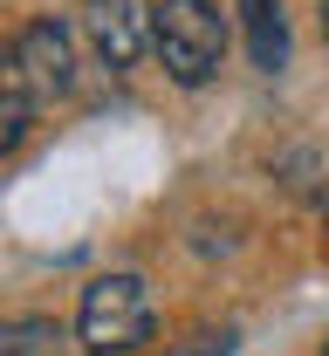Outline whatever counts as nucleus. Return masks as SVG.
<instances>
[{"mask_svg":"<svg viewBox=\"0 0 329 356\" xmlns=\"http://www.w3.org/2000/svg\"><path fill=\"white\" fill-rule=\"evenodd\" d=\"M83 28L110 69H138L151 48V0H83Z\"/></svg>","mask_w":329,"mask_h":356,"instance_id":"3","label":"nucleus"},{"mask_svg":"<svg viewBox=\"0 0 329 356\" xmlns=\"http://www.w3.org/2000/svg\"><path fill=\"white\" fill-rule=\"evenodd\" d=\"M151 48L179 89H206L227 62V21L213 0H158L151 7Z\"/></svg>","mask_w":329,"mask_h":356,"instance_id":"1","label":"nucleus"},{"mask_svg":"<svg viewBox=\"0 0 329 356\" xmlns=\"http://www.w3.org/2000/svg\"><path fill=\"white\" fill-rule=\"evenodd\" d=\"M323 356H329V343H323Z\"/></svg>","mask_w":329,"mask_h":356,"instance_id":"11","label":"nucleus"},{"mask_svg":"<svg viewBox=\"0 0 329 356\" xmlns=\"http://www.w3.org/2000/svg\"><path fill=\"white\" fill-rule=\"evenodd\" d=\"M316 14H323V42H329V0H323V7H316Z\"/></svg>","mask_w":329,"mask_h":356,"instance_id":"9","label":"nucleus"},{"mask_svg":"<svg viewBox=\"0 0 329 356\" xmlns=\"http://www.w3.org/2000/svg\"><path fill=\"white\" fill-rule=\"evenodd\" d=\"M28 131H35V96H28V89H0V158L21 151Z\"/></svg>","mask_w":329,"mask_h":356,"instance_id":"6","label":"nucleus"},{"mask_svg":"<svg viewBox=\"0 0 329 356\" xmlns=\"http://www.w3.org/2000/svg\"><path fill=\"white\" fill-rule=\"evenodd\" d=\"M42 343H55L48 322H14V329H0V356H35Z\"/></svg>","mask_w":329,"mask_h":356,"instance_id":"7","label":"nucleus"},{"mask_svg":"<svg viewBox=\"0 0 329 356\" xmlns=\"http://www.w3.org/2000/svg\"><path fill=\"white\" fill-rule=\"evenodd\" d=\"M234 329H220V336H192V350H179V356H234Z\"/></svg>","mask_w":329,"mask_h":356,"instance_id":"8","label":"nucleus"},{"mask_svg":"<svg viewBox=\"0 0 329 356\" xmlns=\"http://www.w3.org/2000/svg\"><path fill=\"white\" fill-rule=\"evenodd\" d=\"M240 7V28H247V55H254V69H288V14L282 0H234Z\"/></svg>","mask_w":329,"mask_h":356,"instance_id":"5","label":"nucleus"},{"mask_svg":"<svg viewBox=\"0 0 329 356\" xmlns=\"http://www.w3.org/2000/svg\"><path fill=\"white\" fill-rule=\"evenodd\" d=\"M323 220H329V192H323Z\"/></svg>","mask_w":329,"mask_h":356,"instance_id":"10","label":"nucleus"},{"mask_svg":"<svg viewBox=\"0 0 329 356\" xmlns=\"http://www.w3.org/2000/svg\"><path fill=\"white\" fill-rule=\"evenodd\" d=\"M76 343L90 356H131L151 343V295L138 274H96L76 302Z\"/></svg>","mask_w":329,"mask_h":356,"instance_id":"2","label":"nucleus"},{"mask_svg":"<svg viewBox=\"0 0 329 356\" xmlns=\"http://www.w3.org/2000/svg\"><path fill=\"white\" fill-rule=\"evenodd\" d=\"M14 69L28 76V89H42V96H69L76 89V55H69V35L55 21H28L14 35Z\"/></svg>","mask_w":329,"mask_h":356,"instance_id":"4","label":"nucleus"}]
</instances>
